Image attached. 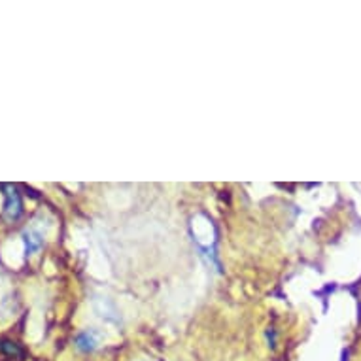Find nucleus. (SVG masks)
Masks as SVG:
<instances>
[{
	"mask_svg": "<svg viewBox=\"0 0 361 361\" xmlns=\"http://www.w3.org/2000/svg\"><path fill=\"white\" fill-rule=\"evenodd\" d=\"M6 190V204H4V216L8 219H18L23 212V202H21V195H19L18 188L13 185H4Z\"/></svg>",
	"mask_w": 361,
	"mask_h": 361,
	"instance_id": "nucleus-1",
	"label": "nucleus"
},
{
	"mask_svg": "<svg viewBox=\"0 0 361 361\" xmlns=\"http://www.w3.org/2000/svg\"><path fill=\"white\" fill-rule=\"evenodd\" d=\"M99 343H101V333L95 331V329H87V331H82L76 337V348L80 352H95L99 348Z\"/></svg>",
	"mask_w": 361,
	"mask_h": 361,
	"instance_id": "nucleus-2",
	"label": "nucleus"
},
{
	"mask_svg": "<svg viewBox=\"0 0 361 361\" xmlns=\"http://www.w3.org/2000/svg\"><path fill=\"white\" fill-rule=\"evenodd\" d=\"M23 238H25V252L27 254H35L38 250L44 246V237H42L38 231H25L23 233Z\"/></svg>",
	"mask_w": 361,
	"mask_h": 361,
	"instance_id": "nucleus-3",
	"label": "nucleus"
}]
</instances>
